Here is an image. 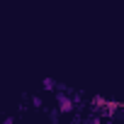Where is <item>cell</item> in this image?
<instances>
[{
    "instance_id": "obj_1",
    "label": "cell",
    "mask_w": 124,
    "mask_h": 124,
    "mask_svg": "<svg viewBox=\"0 0 124 124\" xmlns=\"http://www.w3.org/2000/svg\"><path fill=\"white\" fill-rule=\"evenodd\" d=\"M58 100H61V112H68V109L73 107V105H71V102H68L66 97H58Z\"/></svg>"
},
{
    "instance_id": "obj_2",
    "label": "cell",
    "mask_w": 124,
    "mask_h": 124,
    "mask_svg": "<svg viewBox=\"0 0 124 124\" xmlns=\"http://www.w3.org/2000/svg\"><path fill=\"white\" fill-rule=\"evenodd\" d=\"M44 90H54V80L46 78V80H44Z\"/></svg>"
}]
</instances>
